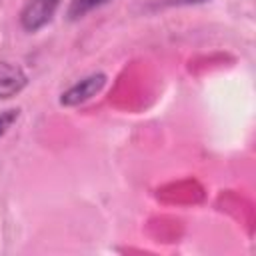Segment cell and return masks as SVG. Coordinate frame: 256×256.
I'll return each mask as SVG.
<instances>
[{"mask_svg":"<svg viewBox=\"0 0 256 256\" xmlns=\"http://www.w3.org/2000/svg\"><path fill=\"white\" fill-rule=\"evenodd\" d=\"M106 80L108 76L104 72H92L84 78H80L78 82H74L68 90H64L60 94V106H66V108H72V106H80L88 100H92L104 86H106Z\"/></svg>","mask_w":256,"mask_h":256,"instance_id":"1","label":"cell"},{"mask_svg":"<svg viewBox=\"0 0 256 256\" xmlns=\"http://www.w3.org/2000/svg\"><path fill=\"white\" fill-rule=\"evenodd\" d=\"M62 0H28L20 12V26L34 34L42 30L56 14Z\"/></svg>","mask_w":256,"mask_h":256,"instance_id":"2","label":"cell"},{"mask_svg":"<svg viewBox=\"0 0 256 256\" xmlns=\"http://www.w3.org/2000/svg\"><path fill=\"white\" fill-rule=\"evenodd\" d=\"M28 86V74L24 72L22 66L0 60V100L14 98Z\"/></svg>","mask_w":256,"mask_h":256,"instance_id":"3","label":"cell"},{"mask_svg":"<svg viewBox=\"0 0 256 256\" xmlns=\"http://www.w3.org/2000/svg\"><path fill=\"white\" fill-rule=\"evenodd\" d=\"M110 0H72L70 6H68V18L70 20H80L84 18L88 12L108 4Z\"/></svg>","mask_w":256,"mask_h":256,"instance_id":"4","label":"cell"},{"mask_svg":"<svg viewBox=\"0 0 256 256\" xmlns=\"http://www.w3.org/2000/svg\"><path fill=\"white\" fill-rule=\"evenodd\" d=\"M18 118H20V108H8L0 112V138L14 126Z\"/></svg>","mask_w":256,"mask_h":256,"instance_id":"5","label":"cell"},{"mask_svg":"<svg viewBox=\"0 0 256 256\" xmlns=\"http://www.w3.org/2000/svg\"><path fill=\"white\" fill-rule=\"evenodd\" d=\"M210 0H164V6H196V4H206Z\"/></svg>","mask_w":256,"mask_h":256,"instance_id":"6","label":"cell"}]
</instances>
